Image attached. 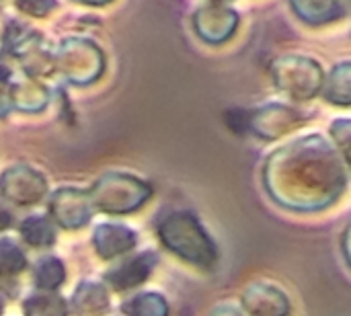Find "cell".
<instances>
[{"mask_svg": "<svg viewBox=\"0 0 351 316\" xmlns=\"http://www.w3.org/2000/svg\"><path fill=\"white\" fill-rule=\"evenodd\" d=\"M134 243H136V236L123 226H101L95 236V245L99 253L105 255L107 259L132 249Z\"/></svg>", "mask_w": 351, "mask_h": 316, "instance_id": "3957f363", "label": "cell"}, {"mask_svg": "<svg viewBox=\"0 0 351 316\" xmlns=\"http://www.w3.org/2000/svg\"><path fill=\"white\" fill-rule=\"evenodd\" d=\"M162 243L179 253L183 259H189L202 267H208L216 261V251L197 222L187 214H175L160 226Z\"/></svg>", "mask_w": 351, "mask_h": 316, "instance_id": "6da1fadb", "label": "cell"}, {"mask_svg": "<svg viewBox=\"0 0 351 316\" xmlns=\"http://www.w3.org/2000/svg\"><path fill=\"white\" fill-rule=\"evenodd\" d=\"M64 280V267L56 257H45L35 265V284L43 290H53Z\"/></svg>", "mask_w": 351, "mask_h": 316, "instance_id": "5b68a950", "label": "cell"}, {"mask_svg": "<svg viewBox=\"0 0 351 316\" xmlns=\"http://www.w3.org/2000/svg\"><path fill=\"white\" fill-rule=\"evenodd\" d=\"M21 234L33 247H47V245L53 243V232H51L49 224L43 218H29L21 226Z\"/></svg>", "mask_w": 351, "mask_h": 316, "instance_id": "52a82bcc", "label": "cell"}, {"mask_svg": "<svg viewBox=\"0 0 351 316\" xmlns=\"http://www.w3.org/2000/svg\"><path fill=\"white\" fill-rule=\"evenodd\" d=\"M123 311L130 316H167V304L156 294H144L128 302Z\"/></svg>", "mask_w": 351, "mask_h": 316, "instance_id": "8992f818", "label": "cell"}, {"mask_svg": "<svg viewBox=\"0 0 351 316\" xmlns=\"http://www.w3.org/2000/svg\"><path fill=\"white\" fill-rule=\"evenodd\" d=\"M25 267V255L10 241H0V276H16Z\"/></svg>", "mask_w": 351, "mask_h": 316, "instance_id": "ba28073f", "label": "cell"}, {"mask_svg": "<svg viewBox=\"0 0 351 316\" xmlns=\"http://www.w3.org/2000/svg\"><path fill=\"white\" fill-rule=\"evenodd\" d=\"M156 265V259L154 255L146 253V255H138L125 263H121L117 269H113L109 276H107V282L115 288V290H130L138 284H142L150 269Z\"/></svg>", "mask_w": 351, "mask_h": 316, "instance_id": "7a4b0ae2", "label": "cell"}, {"mask_svg": "<svg viewBox=\"0 0 351 316\" xmlns=\"http://www.w3.org/2000/svg\"><path fill=\"white\" fill-rule=\"evenodd\" d=\"M0 313H2V302H0Z\"/></svg>", "mask_w": 351, "mask_h": 316, "instance_id": "9c48e42d", "label": "cell"}, {"mask_svg": "<svg viewBox=\"0 0 351 316\" xmlns=\"http://www.w3.org/2000/svg\"><path fill=\"white\" fill-rule=\"evenodd\" d=\"M27 316H66V304L56 294H37L25 302Z\"/></svg>", "mask_w": 351, "mask_h": 316, "instance_id": "277c9868", "label": "cell"}]
</instances>
